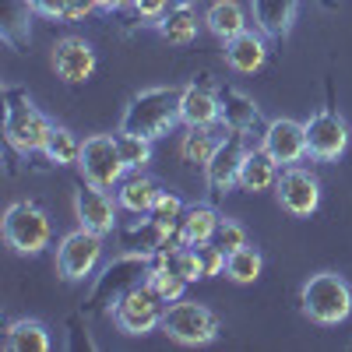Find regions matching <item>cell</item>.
<instances>
[{
    "label": "cell",
    "instance_id": "6da1fadb",
    "mask_svg": "<svg viewBox=\"0 0 352 352\" xmlns=\"http://www.w3.org/2000/svg\"><path fill=\"white\" fill-rule=\"evenodd\" d=\"M180 92L184 88H173V85H155V88H144L138 92L127 109H124V120H120V131H131V134H144V138H162L169 134L180 120Z\"/></svg>",
    "mask_w": 352,
    "mask_h": 352
},
{
    "label": "cell",
    "instance_id": "7a4b0ae2",
    "mask_svg": "<svg viewBox=\"0 0 352 352\" xmlns=\"http://www.w3.org/2000/svg\"><path fill=\"white\" fill-rule=\"evenodd\" d=\"M50 131H53L50 116H46L32 99H28L25 88L8 85V88H4V138H8L11 148L21 152V155L43 152Z\"/></svg>",
    "mask_w": 352,
    "mask_h": 352
},
{
    "label": "cell",
    "instance_id": "3957f363",
    "mask_svg": "<svg viewBox=\"0 0 352 352\" xmlns=\"http://www.w3.org/2000/svg\"><path fill=\"white\" fill-rule=\"evenodd\" d=\"M300 310L314 324H324V328L342 324L352 314V289L338 272H317L300 289Z\"/></svg>",
    "mask_w": 352,
    "mask_h": 352
},
{
    "label": "cell",
    "instance_id": "277c9868",
    "mask_svg": "<svg viewBox=\"0 0 352 352\" xmlns=\"http://www.w3.org/2000/svg\"><path fill=\"white\" fill-rule=\"evenodd\" d=\"M148 272H152V257L148 254H131L124 250V257H116L109 261L96 289H92V296H88V310H109L120 303L131 289H138L141 282H148Z\"/></svg>",
    "mask_w": 352,
    "mask_h": 352
},
{
    "label": "cell",
    "instance_id": "5b68a950",
    "mask_svg": "<svg viewBox=\"0 0 352 352\" xmlns=\"http://www.w3.org/2000/svg\"><path fill=\"white\" fill-rule=\"evenodd\" d=\"M4 240L14 254H25V257L43 254L53 240V226H50V215L43 212V204L11 201L4 212Z\"/></svg>",
    "mask_w": 352,
    "mask_h": 352
},
{
    "label": "cell",
    "instance_id": "8992f818",
    "mask_svg": "<svg viewBox=\"0 0 352 352\" xmlns=\"http://www.w3.org/2000/svg\"><path fill=\"white\" fill-rule=\"evenodd\" d=\"M81 176L88 184H96V187H120V180L131 173L124 155H120V144H116V134H92V138H85L81 144V162H78Z\"/></svg>",
    "mask_w": 352,
    "mask_h": 352
},
{
    "label": "cell",
    "instance_id": "52a82bcc",
    "mask_svg": "<svg viewBox=\"0 0 352 352\" xmlns=\"http://www.w3.org/2000/svg\"><path fill=\"white\" fill-rule=\"evenodd\" d=\"M166 307L169 303L159 296V292L148 282H141L138 289H131L127 296L113 307V324L124 335H148V331L162 328Z\"/></svg>",
    "mask_w": 352,
    "mask_h": 352
},
{
    "label": "cell",
    "instance_id": "ba28073f",
    "mask_svg": "<svg viewBox=\"0 0 352 352\" xmlns=\"http://www.w3.org/2000/svg\"><path fill=\"white\" fill-rule=\"evenodd\" d=\"M162 331L180 345H208V342L219 338V317L201 303L176 300V303L166 307Z\"/></svg>",
    "mask_w": 352,
    "mask_h": 352
},
{
    "label": "cell",
    "instance_id": "9c48e42d",
    "mask_svg": "<svg viewBox=\"0 0 352 352\" xmlns=\"http://www.w3.org/2000/svg\"><path fill=\"white\" fill-rule=\"evenodd\" d=\"M243 159H247V134L229 131L219 141L212 162L204 166V184H208L212 201H222L232 187H240V166H243Z\"/></svg>",
    "mask_w": 352,
    "mask_h": 352
},
{
    "label": "cell",
    "instance_id": "30bf717a",
    "mask_svg": "<svg viewBox=\"0 0 352 352\" xmlns=\"http://www.w3.org/2000/svg\"><path fill=\"white\" fill-rule=\"evenodd\" d=\"M102 261V236L92 229H74L56 247V268L67 282H85Z\"/></svg>",
    "mask_w": 352,
    "mask_h": 352
},
{
    "label": "cell",
    "instance_id": "8fae6325",
    "mask_svg": "<svg viewBox=\"0 0 352 352\" xmlns=\"http://www.w3.org/2000/svg\"><path fill=\"white\" fill-rule=\"evenodd\" d=\"M303 127H307V155L314 162H335L349 148V124L338 116V109L314 113Z\"/></svg>",
    "mask_w": 352,
    "mask_h": 352
},
{
    "label": "cell",
    "instance_id": "7c38bea8",
    "mask_svg": "<svg viewBox=\"0 0 352 352\" xmlns=\"http://www.w3.org/2000/svg\"><path fill=\"white\" fill-rule=\"evenodd\" d=\"M275 194H278L282 208L289 215H296V219H310L320 208V184H317V176L303 166H282Z\"/></svg>",
    "mask_w": 352,
    "mask_h": 352
},
{
    "label": "cell",
    "instance_id": "4fadbf2b",
    "mask_svg": "<svg viewBox=\"0 0 352 352\" xmlns=\"http://www.w3.org/2000/svg\"><path fill=\"white\" fill-rule=\"evenodd\" d=\"M261 148L268 152L278 166H296L300 159H307V127L289 120V116H278L264 127L261 134Z\"/></svg>",
    "mask_w": 352,
    "mask_h": 352
},
{
    "label": "cell",
    "instance_id": "5bb4252c",
    "mask_svg": "<svg viewBox=\"0 0 352 352\" xmlns=\"http://www.w3.org/2000/svg\"><path fill=\"white\" fill-rule=\"evenodd\" d=\"M116 208H120V201H113L106 187H96V184H81L74 190V212H78V222L85 229L99 232V236H106V232L116 229Z\"/></svg>",
    "mask_w": 352,
    "mask_h": 352
},
{
    "label": "cell",
    "instance_id": "9a60e30c",
    "mask_svg": "<svg viewBox=\"0 0 352 352\" xmlns=\"http://www.w3.org/2000/svg\"><path fill=\"white\" fill-rule=\"evenodd\" d=\"M96 67H99V60H96L92 43H85L78 36H67V39H60L53 46V71H56L60 81L81 85V81H88L96 74Z\"/></svg>",
    "mask_w": 352,
    "mask_h": 352
},
{
    "label": "cell",
    "instance_id": "2e32d148",
    "mask_svg": "<svg viewBox=\"0 0 352 352\" xmlns=\"http://www.w3.org/2000/svg\"><path fill=\"white\" fill-rule=\"evenodd\" d=\"M180 120L187 127H215V124H222L219 88H212L208 81H190L180 92Z\"/></svg>",
    "mask_w": 352,
    "mask_h": 352
},
{
    "label": "cell",
    "instance_id": "e0dca14e",
    "mask_svg": "<svg viewBox=\"0 0 352 352\" xmlns=\"http://www.w3.org/2000/svg\"><path fill=\"white\" fill-rule=\"evenodd\" d=\"M254 8V25L264 39H275L282 43L292 25H296V14H300V0H250Z\"/></svg>",
    "mask_w": 352,
    "mask_h": 352
},
{
    "label": "cell",
    "instance_id": "ac0fdd59",
    "mask_svg": "<svg viewBox=\"0 0 352 352\" xmlns=\"http://www.w3.org/2000/svg\"><path fill=\"white\" fill-rule=\"evenodd\" d=\"M219 102H222V127H226V131L250 134V131L261 124L257 102H254L247 92H240V88L222 85V88H219Z\"/></svg>",
    "mask_w": 352,
    "mask_h": 352
},
{
    "label": "cell",
    "instance_id": "d6986e66",
    "mask_svg": "<svg viewBox=\"0 0 352 352\" xmlns=\"http://www.w3.org/2000/svg\"><path fill=\"white\" fill-rule=\"evenodd\" d=\"M226 56V64L236 71V74H254L264 67V60H268V46H264V36L261 32H240V36H232L222 50Z\"/></svg>",
    "mask_w": 352,
    "mask_h": 352
},
{
    "label": "cell",
    "instance_id": "ffe728a7",
    "mask_svg": "<svg viewBox=\"0 0 352 352\" xmlns=\"http://www.w3.org/2000/svg\"><path fill=\"white\" fill-rule=\"evenodd\" d=\"M159 194H162V187L144 173H127L120 180V187H116V201H120V208L131 212V215H148L152 204L159 201Z\"/></svg>",
    "mask_w": 352,
    "mask_h": 352
},
{
    "label": "cell",
    "instance_id": "44dd1931",
    "mask_svg": "<svg viewBox=\"0 0 352 352\" xmlns=\"http://www.w3.org/2000/svg\"><path fill=\"white\" fill-rule=\"evenodd\" d=\"M278 173H282V166L264 148H247V159L240 166V190H247V194L272 190L278 184Z\"/></svg>",
    "mask_w": 352,
    "mask_h": 352
},
{
    "label": "cell",
    "instance_id": "7402d4cb",
    "mask_svg": "<svg viewBox=\"0 0 352 352\" xmlns=\"http://www.w3.org/2000/svg\"><path fill=\"white\" fill-rule=\"evenodd\" d=\"M159 36L173 46H190L194 36H197V8L190 0H180V4H173L162 18H159Z\"/></svg>",
    "mask_w": 352,
    "mask_h": 352
},
{
    "label": "cell",
    "instance_id": "603a6c76",
    "mask_svg": "<svg viewBox=\"0 0 352 352\" xmlns=\"http://www.w3.org/2000/svg\"><path fill=\"white\" fill-rule=\"evenodd\" d=\"M219 212L212 208V204H190V208L184 212L180 226H176V236H180L184 243L197 247V243H212L215 240V229H219Z\"/></svg>",
    "mask_w": 352,
    "mask_h": 352
},
{
    "label": "cell",
    "instance_id": "cb8c5ba5",
    "mask_svg": "<svg viewBox=\"0 0 352 352\" xmlns=\"http://www.w3.org/2000/svg\"><path fill=\"white\" fill-rule=\"evenodd\" d=\"M32 4L28 0H0V36H4L8 46L21 50L28 43V36H32Z\"/></svg>",
    "mask_w": 352,
    "mask_h": 352
},
{
    "label": "cell",
    "instance_id": "d4e9b609",
    "mask_svg": "<svg viewBox=\"0 0 352 352\" xmlns=\"http://www.w3.org/2000/svg\"><path fill=\"white\" fill-rule=\"evenodd\" d=\"M173 236H176V232H166L159 222H152L148 215H144V219H138L131 229L120 232V243H124V250H131V254H148V257H155Z\"/></svg>",
    "mask_w": 352,
    "mask_h": 352
},
{
    "label": "cell",
    "instance_id": "484cf974",
    "mask_svg": "<svg viewBox=\"0 0 352 352\" xmlns=\"http://www.w3.org/2000/svg\"><path fill=\"white\" fill-rule=\"evenodd\" d=\"M4 349L8 352H50L53 349V338L46 331V324H39V320H11L8 331H4Z\"/></svg>",
    "mask_w": 352,
    "mask_h": 352
},
{
    "label": "cell",
    "instance_id": "4316f807",
    "mask_svg": "<svg viewBox=\"0 0 352 352\" xmlns=\"http://www.w3.org/2000/svg\"><path fill=\"white\" fill-rule=\"evenodd\" d=\"M204 25H208V32L222 43H229L232 36L247 32V11L236 4V0H215V4L204 11Z\"/></svg>",
    "mask_w": 352,
    "mask_h": 352
},
{
    "label": "cell",
    "instance_id": "83f0119b",
    "mask_svg": "<svg viewBox=\"0 0 352 352\" xmlns=\"http://www.w3.org/2000/svg\"><path fill=\"white\" fill-rule=\"evenodd\" d=\"M219 134L212 131V127H187V134L180 138V159L187 162V166H208L212 162V155H215V148H219Z\"/></svg>",
    "mask_w": 352,
    "mask_h": 352
},
{
    "label": "cell",
    "instance_id": "f1b7e54d",
    "mask_svg": "<svg viewBox=\"0 0 352 352\" xmlns=\"http://www.w3.org/2000/svg\"><path fill=\"white\" fill-rule=\"evenodd\" d=\"M81 144H85V141H81L74 131L53 124V131H50V138H46L43 155H46L50 162H56V166H78V162H81Z\"/></svg>",
    "mask_w": 352,
    "mask_h": 352
},
{
    "label": "cell",
    "instance_id": "f546056e",
    "mask_svg": "<svg viewBox=\"0 0 352 352\" xmlns=\"http://www.w3.org/2000/svg\"><path fill=\"white\" fill-rule=\"evenodd\" d=\"M261 268H264V257L254 250V247H240V250H232L226 254V275L232 282H240V285H250L261 278Z\"/></svg>",
    "mask_w": 352,
    "mask_h": 352
},
{
    "label": "cell",
    "instance_id": "4dcf8cb0",
    "mask_svg": "<svg viewBox=\"0 0 352 352\" xmlns=\"http://www.w3.org/2000/svg\"><path fill=\"white\" fill-rule=\"evenodd\" d=\"M116 144H120V155H124L131 173H141L144 166L152 162V138L131 134V131H116Z\"/></svg>",
    "mask_w": 352,
    "mask_h": 352
},
{
    "label": "cell",
    "instance_id": "1f68e13d",
    "mask_svg": "<svg viewBox=\"0 0 352 352\" xmlns=\"http://www.w3.org/2000/svg\"><path fill=\"white\" fill-rule=\"evenodd\" d=\"M148 285L159 292V296L166 303H176V300H184V292H187V278L184 275H176L173 268H166V264H155L152 261V272H148Z\"/></svg>",
    "mask_w": 352,
    "mask_h": 352
},
{
    "label": "cell",
    "instance_id": "d6a6232c",
    "mask_svg": "<svg viewBox=\"0 0 352 352\" xmlns=\"http://www.w3.org/2000/svg\"><path fill=\"white\" fill-rule=\"evenodd\" d=\"M184 212H187V204L176 197V194H169V190H162L159 194V201L152 204V212H148V219L152 222H159L166 232H176V226H180V219H184Z\"/></svg>",
    "mask_w": 352,
    "mask_h": 352
},
{
    "label": "cell",
    "instance_id": "836d02e7",
    "mask_svg": "<svg viewBox=\"0 0 352 352\" xmlns=\"http://www.w3.org/2000/svg\"><path fill=\"white\" fill-rule=\"evenodd\" d=\"M215 243H219L226 254L240 250V247H247V229H243L240 222H232V219H222L219 229H215Z\"/></svg>",
    "mask_w": 352,
    "mask_h": 352
},
{
    "label": "cell",
    "instance_id": "e575fe53",
    "mask_svg": "<svg viewBox=\"0 0 352 352\" xmlns=\"http://www.w3.org/2000/svg\"><path fill=\"white\" fill-rule=\"evenodd\" d=\"M197 257H201V268H204V278L212 275H222L226 272V250L212 240V243H197Z\"/></svg>",
    "mask_w": 352,
    "mask_h": 352
},
{
    "label": "cell",
    "instance_id": "d590c367",
    "mask_svg": "<svg viewBox=\"0 0 352 352\" xmlns=\"http://www.w3.org/2000/svg\"><path fill=\"white\" fill-rule=\"evenodd\" d=\"M131 8H134V14H138V18L159 25V18L169 11V0H131Z\"/></svg>",
    "mask_w": 352,
    "mask_h": 352
},
{
    "label": "cell",
    "instance_id": "8d00e7d4",
    "mask_svg": "<svg viewBox=\"0 0 352 352\" xmlns=\"http://www.w3.org/2000/svg\"><path fill=\"white\" fill-rule=\"evenodd\" d=\"M28 4H32L36 14H43V18H60L64 21V14H67V0H28Z\"/></svg>",
    "mask_w": 352,
    "mask_h": 352
},
{
    "label": "cell",
    "instance_id": "74e56055",
    "mask_svg": "<svg viewBox=\"0 0 352 352\" xmlns=\"http://www.w3.org/2000/svg\"><path fill=\"white\" fill-rule=\"evenodd\" d=\"M92 11H99V0H67L64 21H81V18H88Z\"/></svg>",
    "mask_w": 352,
    "mask_h": 352
},
{
    "label": "cell",
    "instance_id": "f35d334b",
    "mask_svg": "<svg viewBox=\"0 0 352 352\" xmlns=\"http://www.w3.org/2000/svg\"><path fill=\"white\" fill-rule=\"evenodd\" d=\"M131 0H99V11H124Z\"/></svg>",
    "mask_w": 352,
    "mask_h": 352
}]
</instances>
